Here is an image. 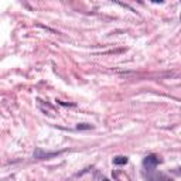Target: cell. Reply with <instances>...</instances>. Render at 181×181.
Listing matches in <instances>:
<instances>
[{"instance_id": "cell-1", "label": "cell", "mask_w": 181, "mask_h": 181, "mask_svg": "<svg viewBox=\"0 0 181 181\" xmlns=\"http://www.w3.org/2000/svg\"><path fill=\"white\" fill-rule=\"evenodd\" d=\"M158 163H160V160H158V157H157V156H154V154L146 156V157H144V160H143L144 168H146V170H149V171L154 170V168L157 167Z\"/></svg>"}, {"instance_id": "cell-2", "label": "cell", "mask_w": 181, "mask_h": 181, "mask_svg": "<svg viewBox=\"0 0 181 181\" xmlns=\"http://www.w3.org/2000/svg\"><path fill=\"white\" fill-rule=\"evenodd\" d=\"M62 151H43L41 149H37V150L34 151V158H40V160H44V158H50V157H55V156L61 154Z\"/></svg>"}, {"instance_id": "cell-3", "label": "cell", "mask_w": 181, "mask_h": 181, "mask_svg": "<svg viewBox=\"0 0 181 181\" xmlns=\"http://www.w3.org/2000/svg\"><path fill=\"white\" fill-rule=\"evenodd\" d=\"M126 163H128V157L126 156H116L113 158V164H116V166H123Z\"/></svg>"}, {"instance_id": "cell-4", "label": "cell", "mask_w": 181, "mask_h": 181, "mask_svg": "<svg viewBox=\"0 0 181 181\" xmlns=\"http://www.w3.org/2000/svg\"><path fill=\"white\" fill-rule=\"evenodd\" d=\"M77 129L78 130H90V129H94V126L89 123H79L77 126Z\"/></svg>"}, {"instance_id": "cell-5", "label": "cell", "mask_w": 181, "mask_h": 181, "mask_svg": "<svg viewBox=\"0 0 181 181\" xmlns=\"http://www.w3.org/2000/svg\"><path fill=\"white\" fill-rule=\"evenodd\" d=\"M156 178H157L158 181H173V180H171V178L166 177L164 174H158V175H157V177H156Z\"/></svg>"}, {"instance_id": "cell-6", "label": "cell", "mask_w": 181, "mask_h": 181, "mask_svg": "<svg viewBox=\"0 0 181 181\" xmlns=\"http://www.w3.org/2000/svg\"><path fill=\"white\" fill-rule=\"evenodd\" d=\"M171 173L174 175H181V167H177V168H173L171 170Z\"/></svg>"}, {"instance_id": "cell-7", "label": "cell", "mask_w": 181, "mask_h": 181, "mask_svg": "<svg viewBox=\"0 0 181 181\" xmlns=\"http://www.w3.org/2000/svg\"><path fill=\"white\" fill-rule=\"evenodd\" d=\"M101 181H109V180H107V178H103V180H101Z\"/></svg>"}, {"instance_id": "cell-8", "label": "cell", "mask_w": 181, "mask_h": 181, "mask_svg": "<svg viewBox=\"0 0 181 181\" xmlns=\"http://www.w3.org/2000/svg\"><path fill=\"white\" fill-rule=\"evenodd\" d=\"M180 19H181V17H180Z\"/></svg>"}]
</instances>
